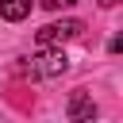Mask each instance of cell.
I'll use <instances>...</instances> for the list:
<instances>
[{
	"label": "cell",
	"mask_w": 123,
	"mask_h": 123,
	"mask_svg": "<svg viewBox=\"0 0 123 123\" xmlns=\"http://www.w3.org/2000/svg\"><path fill=\"white\" fill-rule=\"evenodd\" d=\"M15 69H19V77H31V81H54L69 69V58L62 46H50V50H38L31 58H19Z\"/></svg>",
	"instance_id": "obj_1"
},
{
	"label": "cell",
	"mask_w": 123,
	"mask_h": 123,
	"mask_svg": "<svg viewBox=\"0 0 123 123\" xmlns=\"http://www.w3.org/2000/svg\"><path fill=\"white\" fill-rule=\"evenodd\" d=\"M81 31H85L81 19H58V23H46V27L38 31V46H42V50H50V46H65V42H73Z\"/></svg>",
	"instance_id": "obj_2"
},
{
	"label": "cell",
	"mask_w": 123,
	"mask_h": 123,
	"mask_svg": "<svg viewBox=\"0 0 123 123\" xmlns=\"http://www.w3.org/2000/svg\"><path fill=\"white\" fill-rule=\"evenodd\" d=\"M96 100H92V92H85V88H73L69 92V100H65V115H69V123H92L96 119Z\"/></svg>",
	"instance_id": "obj_3"
},
{
	"label": "cell",
	"mask_w": 123,
	"mask_h": 123,
	"mask_svg": "<svg viewBox=\"0 0 123 123\" xmlns=\"http://www.w3.org/2000/svg\"><path fill=\"white\" fill-rule=\"evenodd\" d=\"M31 15V0H0V19L8 23H19Z\"/></svg>",
	"instance_id": "obj_4"
},
{
	"label": "cell",
	"mask_w": 123,
	"mask_h": 123,
	"mask_svg": "<svg viewBox=\"0 0 123 123\" xmlns=\"http://www.w3.org/2000/svg\"><path fill=\"white\" fill-rule=\"evenodd\" d=\"M42 4H46V8H50V12H58V8H73V4H77V0H42Z\"/></svg>",
	"instance_id": "obj_5"
},
{
	"label": "cell",
	"mask_w": 123,
	"mask_h": 123,
	"mask_svg": "<svg viewBox=\"0 0 123 123\" xmlns=\"http://www.w3.org/2000/svg\"><path fill=\"white\" fill-rule=\"evenodd\" d=\"M115 4H119V0H100V8H115Z\"/></svg>",
	"instance_id": "obj_6"
}]
</instances>
